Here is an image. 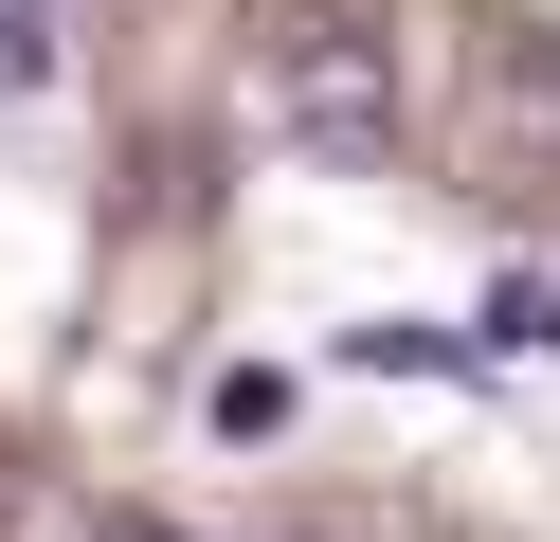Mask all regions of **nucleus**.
I'll return each instance as SVG.
<instances>
[{
  "mask_svg": "<svg viewBox=\"0 0 560 542\" xmlns=\"http://www.w3.org/2000/svg\"><path fill=\"white\" fill-rule=\"evenodd\" d=\"M470 163H488V181L560 163V36H488V127H470Z\"/></svg>",
  "mask_w": 560,
  "mask_h": 542,
  "instance_id": "obj_2",
  "label": "nucleus"
},
{
  "mask_svg": "<svg viewBox=\"0 0 560 542\" xmlns=\"http://www.w3.org/2000/svg\"><path fill=\"white\" fill-rule=\"evenodd\" d=\"M199 416L254 452V434H290V380H271V361H218V397H199Z\"/></svg>",
  "mask_w": 560,
  "mask_h": 542,
  "instance_id": "obj_5",
  "label": "nucleus"
},
{
  "mask_svg": "<svg viewBox=\"0 0 560 542\" xmlns=\"http://www.w3.org/2000/svg\"><path fill=\"white\" fill-rule=\"evenodd\" d=\"M343 361H362V380H398V361L434 380V361H470V325H343Z\"/></svg>",
  "mask_w": 560,
  "mask_h": 542,
  "instance_id": "obj_4",
  "label": "nucleus"
},
{
  "mask_svg": "<svg viewBox=\"0 0 560 542\" xmlns=\"http://www.w3.org/2000/svg\"><path fill=\"white\" fill-rule=\"evenodd\" d=\"M254 108H271V145L398 163V36H362V19H290V36H271V72H254Z\"/></svg>",
  "mask_w": 560,
  "mask_h": 542,
  "instance_id": "obj_1",
  "label": "nucleus"
},
{
  "mask_svg": "<svg viewBox=\"0 0 560 542\" xmlns=\"http://www.w3.org/2000/svg\"><path fill=\"white\" fill-rule=\"evenodd\" d=\"M470 361H560V272H506L470 308Z\"/></svg>",
  "mask_w": 560,
  "mask_h": 542,
  "instance_id": "obj_3",
  "label": "nucleus"
},
{
  "mask_svg": "<svg viewBox=\"0 0 560 542\" xmlns=\"http://www.w3.org/2000/svg\"><path fill=\"white\" fill-rule=\"evenodd\" d=\"M55 55H73V36H55V0H0V91H55Z\"/></svg>",
  "mask_w": 560,
  "mask_h": 542,
  "instance_id": "obj_6",
  "label": "nucleus"
},
{
  "mask_svg": "<svg viewBox=\"0 0 560 542\" xmlns=\"http://www.w3.org/2000/svg\"><path fill=\"white\" fill-rule=\"evenodd\" d=\"M91 542H182V524H91Z\"/></svg>",
  "mask_w": 560,
  "mask_h": 542,
  "instance_id": "obj_7",
  "label": "nucleus"
}]
</instances>
